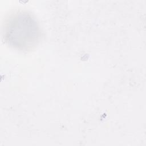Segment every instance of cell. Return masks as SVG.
Here are the masks:
<instances>
[{
  "label": "cell",
  "instance_id": "1",
  "mask_svg": "<svg viewBox=\"0 0 146 146\" xmlns=\"http://www.w3.org/2000/svg\"><path fill=\"white\" fill-rule=\"evenodd\" d=\"M39 29L35 20L27 14L20 13L11 18L5 30L6 42L15 48L27 50L36 44Z\"/></svg>",
  "mask_w": 146,
  "mask_h": 146
}]
</instances>
